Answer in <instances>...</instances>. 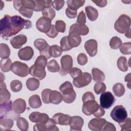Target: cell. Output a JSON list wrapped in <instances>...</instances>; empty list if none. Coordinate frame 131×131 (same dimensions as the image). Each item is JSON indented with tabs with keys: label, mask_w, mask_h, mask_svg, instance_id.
Listing matches in <instances>:
<instances>
[{
	"label": "cell",
	"mask_w": 131,
	"mask_h": 131,
	"mask_svg": "<svg viewBox=\"0 0 131 131\" xmlns=\"http://www.w3.org/2000/svg\"><path fill=\"white\" fill-rule=\"evenodd\" d=\"M23 87L22 83L18 80H13L10 83V88L14 92H19Z\"/></svg>",
	"instance_id": "44"
},
{
	"label": "cell",
	"mask_w": 131,
	"mask_h": 131,
	"mask_svg": "<svg viewBox=\"0 0 131 131\" xmlns=\"http://www.w3.org/2000/svg\"><path fill=\"white\" fill-rule=\"evenodd\" d=\"M11 60L9 58L2 59L0 61L1 70L4 72H8L11 70L12 67Z\"/></svg>",
	"instance_id": "29"
},
{
	"label": "cell",
	"mask_w": 131,
	"mask_h": 131,
	"mask_svg": "<svg viewBox=\"0 0 131 131\" xmlns=\"http://www.w3.org/2000/svg\"><path fill=\"white\" fill-rule=\"evenodd\" d=\"M113 91L117 97H121L125 93V88L122 83H117L113 86Z\"/></svg>",
	"instance_id": "37"
},
{
	"label": "cell",
	"mask_w": 131,
	"mask_h": 131,
	"mask_svg": "<svg viewBox=\"0 0 131 131\" xmlns=\"http://www.w3.org/2000/svg\"><path fill=\"white\" fill-rule=\"evenodd\" d=\"M59 90L60 92L62 93V95L69 94L74 91L73 86L72 83L68 81H67L63 83L60 86Z\"/></svg>",
	"instance_id": "35"
},
{
	"label": "cell",
	"mask_w": 131,
	"mask_h": 131,
	"mask_svg": "<svg viewBox=\"0 0 131 131\" xmlns=\"http://www.w3.org/2000/svg\"><path fill=\"white\" fill-rule=\"evenodd\" d=\"M47 68L49 72L52 73L59 72L60 70L59 64L54 59H52L49 61L47 64Z\"/></svg>",
	"instance_id": "39"
},
{
	"label": "cell",
	"mask_w": 131,
	"mask_h": 131,
	"mask_svg": "<svg viewBox=\"0 0 131 131\" xmlns=\"http://www.w3.org/2000/svg\"><path fill=\"white\" fill-rule=\"evenodd\" d=\"M14 123L12 119L10 118H1L0 126L2 131L9 130L11 129L13 126Z\"/></svg>",
	"instance_id": "25"
},
{
	"label": "cell",
	"mask_w": 131,
	"mask_h": 131,
	"mask_svg": "<svg viewBox=\"0 0 131 131\" xmlns=\"http://www.w3.org/2000/svg\"><path fill=\"white\" fill-rule=\"evenodd\" d=\"M68 39L70 46L73 48L78 47L81 43V38L80 36L70 35L68 36Z\"/></svg>",
	"instance_id": "33"
},
{
	"label": "cell",
	"mask_w": 131,
	"mask_h": 131,
	"mask_svg": "<svg viewBox=\"0 0 131 131\" xmlns=\"http://www.w3.org/2000/svg\"><path fill=\"white\" fill-rule=\"evenodd\" d=\"M71 117L69 115L58 113L55 114L52 117V118L55 121L56 124L61 125H69Z\"/></svg>",
	"instance_id": "19"
},
{
	"label": "cell",
	"mask_w": 131,
	"mask_h": 131,
	"mask_svg": "<svg viewBox=\"0 0 131 131\" xmlns=\"http://www.w3.org/2000/svg\"><path fill=\"white\" fill-rule=\"evenodd\" d=\"M92 2L94 3L97 6L99 7H105L107 4V1L106 0H96V1H92Z\"/></svg>",
	"instance_id": "61"
},
{
	"label": "cell",
	"mask_w": 131,
	"mask_h": 131,
	"mask_svg": "<svg viewBox=\"0 0 131 131\" xmlns=\"http://www.w3.org/2000/svg\"><path fill=\"white\" fill-rule=\"evenodd\" d=\"M51 91V90L49 89H44L41 92V97L42 101L44 103H49V95Z\"/></svg>",
	"instance_id": "51"
},
{
	"label": "cell",
	"mask_w": 131,
	"mask_h": 131,
	"mask_svg": "<svg viewBox=\"0 0 131 131\" xmlns=\"http://www.w3.org/2000/svg\"><path fill=\"white\" fill-rule=\"evenodd\" d=\"M101 130H109V131H116V129L115 125L109 122L106 121L104 124Z\"/></svg>",
	"instance_id": "58"
},
{
	"label": "cell",
	"mask_w": 131,
	"mask_h": 131,
	"mask_svg": "<svg viewBox=\"0 0 131 131\" xmlns=\"http://www.w3.org/2000/svg\"><path fill=\"white\" fill-rule=\"evenodd\" d=\"M87 16L91 21H95L98 16V12L96 9L92 6H89L85 8Z\"/></svg>",
	"instance_id": "26"
},
{
	"label": "cell",
	"mask_w": 131,
	"mask_h": 131,
	"mask_svg": "<svg viewBox=\"0 0 131 131\" xmlns=\"http://www.w3.org/2000/svg\"><path fill=\"white\" fill-rule=\"evenodd\" d=\"M131 73H128L127 75L125 76V81L127 82V86L128 89H130V82H131V76H130Z\"/></svg>",
	"instance_id": "62"
},
{
	"label": "cell",
	"mask_w": 131,
	"mask_h": 131,
	"mask_svg": "<svg viewBox=\"0 0 131 131\" xmlns=\"http://www.w3.org/2000/svg\"><path fill=\"white\" fill-rule=\"evenodd\" d=\"M63 100L62 95L61 94L57 91H51L49 95V102L54 104H58L61 102Z\"/></svg>",
	"instance_id": "23"
},
{
	"label": "cell",
	"mask_w": 131,
	"mask_h": 131,
	"mask_svg": "<svg viewBox=\"0 0 131 131\" xmlns=\"http://www.w3.org/2000/svg\"><path fill=\"white\" fill-rule=\"evenodd\" d=\"M55 28L58 32L61 33L64 32L66 30V25L64 21L62 20H57L55 22Z\"/></svg>",
	"instance_id": "50"
},
{
	"label": "cell",
	"mask_w": 131,
	"mask_h": 131,
	"mask_svg": "<svg viewBox=\"0 0 131 131\" xmlns=\"http://www.w3.org/2000/svg\"><path fill=\"white\" fill-rule=\"evenodd\" d=\"M117 64L118 69L120 71L122 72H126L127 71L128 67V61L125 57H120L117 60Z\"/></svg>",
	"instance_id": "32"
},
{
	"label": "cell",
	"mask_w": 131,
	"mask_h": 131,
	"mask_svg": "<svg viewBox=\"0 0 131 131\" xmlns=\"http://www.w3.org/2000/svg\"><path fill=\"white\" fill-rule=\"evenodd\" d=\"M29 118L30 120L34 123H45L46 122L49 118L47 114L45 113H41L38 112H34L31 113Z\"/></svg>",
	"instance_id": "16"
},
{
	"label": "cell",
	"mask_w": 131,
	"mask_h": 131,
	"mask_svg": "<svg viewBox=\"0 0 131 131\" xmlns=\"http://www.w3.org/2000/svg\"><path fill=\"white\" fill-rule=\"evenodd\" d=\"M84 123L83 118L78 116H75L71 117L69 125L70 126V130L80 131Z\"/></svg>",
	"instance_id": "13"
},
{
	"label": "cell",
	"mask_w": 131,
	"mask_h": 131,
	"mask_svg": "<svg viewBox=\"0 0 131 131\" xmlns=\"http://www.w3.org/2000/svg\"><path fill=\"white\" fill-rule=\"evenodd\" d=\"M106 87L104 83L102 82H97L94 86V90L96 94L99 95L105 92Z\"/></svg>",
	"instance_id": "45"
},
{
	"label": "cell",
	"mask_w": 131,
	"mask_h": 131,
	"mask_svg": "<svg viewBox=\"0 0 131 131\" xmlns=\"http://www.w3.org/2000/svg\"><path fill=\"white\" fill-rule=\"evenodd\" d=\"M10 55V50L8 46L4 43L0 44V57L2 59L9 58Z\"/></svg>",
	"instance_id": "36"
},
{
	"label": "cell",
	"mask_w": 131,
	"mask_h": 131,
	"mask_svg": "<svg viewBox=\"0 0 131 131\" xmlns=\"http://www.w3.org/2000/svg\"><path fill=\"white\" fill-rule=\"evenodd\" d=\"M125 36L126 37H128V38H130V29L129 28L127 31V32L125 33Z\"/></svg>",
	"instance_id": "63"
},
{
	"label": "cell",
	"mask_w": 131,
	"mask_h": 131,
	"mask_svg": "<svg viewBox=\"0 0 131 131\" xmlns=\"http://www.w3.org/2000/svg\"><path fill=\"white\" fill-rule=\"evenodd\" d=\"M84 0H68L67 1L68 8L74 10L78 9L84 5Z\"/></svg>",
	"instance_id": "31"
},
{
	"label": "cell",
	"mask_w": 131,
	"mask_h": 131,
	"mask_svg": "<svg viewBox=\"0 0 131 131\" xmlns=\"http://www.w3.org/2000/svg\"><path fill=\"white\" fill-rule=\"evenodd\" d=\"M115 101V98L110 92L103 93L100 97V106L106 109H108L112 106Z\"/></svg>",
	"instance_id": "8"
},
{
	"label": "cell",
	"mask_w": 131,
	"mask_h": 131,
	"mask_svg": "<svg viewBox=\"0 0 131 131\" xmlns=\"http://www.w3.org/2000/svg\"><path fill=\"white\" fill-rule=\"evenodd\" d=\"M121 131H130L131 130V120L130 118H127L124 121L119 123Z\"/></svg>",
	"instance_id": "49"
},
{
	"label": "cell",
	"mask_w": 131,
	"mask_h": 131,
	"mask_svg": "<svg viewBox=\"0 0 131 131\" xmlns=\"http://www.w3.org/2000/svg\"><path fill=\"white\" fill-rule=\"evenodd\" d=\"M11 71L15 75L21 77H24L29 74L30 68L26 63L16 61L12 64Z\"/></svg>",
	"instance_id": "5"
},
{
	"label": "cell",
	"mask_w": 131,
	"mask_h": 131,
	"mask_svg": "<svg viewBox=\"0 0 131 131\" xmlns=\"http://www.w3.org/2000/svg\"><path fill=\"white\" fill-rule=\"evenodd\" d=\"M47 64V59L45 56L43 55L38 56L34 64L30 68L29 74L39 80H42L46 76L45 68Z\"/></svg>",
	"instance_id": "2"
},
{
	"label": "cell",
	"mask_w": 131,
	"mask_h": 131,
	"mask_svg": "<svg viewBox=\"0 0 131 131\" xmlns=\"http://www.w3.org/2000/svg\"><path fill=\"white\" fill-rule=\"evenodd\" d=\"M61 69L60 70V74L62 76H65L69 73L73 66V58L71 55H63L60 59Z\"/></svg>",
	"instance_id": "6"
},
{
	"label": "cell",
	"mask_w": 131,
	"mask_h": 131,
	"mask_svg": "<svg viewBox=\"0 0 131 131\" xmlns=\"http://www.w3.org/2000/svg\"><path fill=\"white\" fill-rule=\"evenodd\" d=\"M35 6L34 11H42L46 8H50L52 5V1L47 0H40V1H34Z\"/></svg>",
	"instance_id": "22"
},
{
	"label": "cell",
	"mask_w": 131,
	"mask_h": 131,
	"mask_svg": "<svg viewBox=\"0 0 131 131\" xmlns=\"http://www.w3.org/2000/svg\"><path fill=\"white\" fill-rule=\"evenodd\" d=\"M92 74L93 80L97 82H102L105 79L104 73L98 68H94L92 70Z\"/></svg>",
	"instance_id": "28"
},
{
	"label": "cell",
	"mask_w": 131,
	"mask_h": 131,
	"mask_svg": "<svg viewBox=\"0 0 131 131\" xmlns=\"http://www.w3.org/2000/svg\"><path fill=\"white\" fill-rule=\"evenodd\" d=\"M28 103L29 106L33 108H39L42 105L40 98L38 95H33L31 96L29 99Z\"/></svg>",
	"instance_id": "27"
},
{
	"label": "cell",
	"mask_w": 131,
	"mask_h": 131,
	"mask_svg": "<svg viewBox=\"0 0 131 131\" xmlns=\"http://www.w3.org/2000/svg\"><path fill=\"white\" fill-rule=\"evenodd\" d=\"M1 82H3V80H5V76L2 73H1Z\"/></svg>",
	"instance_id": "64"
},
{
	"label": "cell",
	"mask_w": 131,
	"mask_h": 131,
	"mask_svg": "<svg viewBox=\"0 0 131 131\" xmlns=\"http://www.w3.org/2000/svg\"><path fill=\"white\" fill-rule=\"evenodd\" d=\"M58 31H57L55 26L54 25H52L50 30L46 33V35L50 38H55L58 35Z\"/></svg>",
	"instance_id": "56"
},
{
	"label": "cell",
	"mask_w": 131,
	"mask_h": 131,
	"mask_svg": "<svg viewBox=\"0 0 131 131\" xmlns=\"http://www.w3.org/2000/svg\"><path fill=\"white\" fill-rule=\"evenodd\" d=\"M42 14L43 17L48 18L51 20H53L55 16V11L53 9L50 8H46L42 10Z\"/></svg>",
	"instance_id": "41"
},
{
	"label": "cell",
	"mask_w": 131,
	"mask_h": 131,
	"mask_svg": "<svg viewBox=\"0 0 131 131\" xmlns=\"http://www.w3.org/2000/svg\"><path fill=\"white\" fill-rule=\"evenodd\" d=\"M33 130L34 131H46L45 123H37L34 125Z\"/></svg>",
	"instance_id": "60"
},
{
	"label": "cell",
	"mask_w": 131,
	"mask_h": 131,
	"mask_svg": "<svg viewBox=\"0 0 131 131\" xmlns=\"http://www.w3.org/2000/svg\"><path fill=\"white\" fill-rule=\"evenodd\" d=\"M62 50L61 47L57 45H54L50 47L49 48V54L51 57L57 58L59 57L62 52Z\"/></svg>",
	"instance_id": "34"
},
{
	"label": "cell",
	"mask_w": 131,
	"mask_h": 131,
	"mask_svg": "<svg viewBox=\"0 0 131 131\" xmlns=\"http://www.w3.org/2000/svg\"><path fill=\"white\" fill-rule=\"evenodd\" d=\"M63 100L64 102L67 103H72L75 99L76 97V94L74 90L71 93L66 94V95H62Z\"/></svg>",
	"instance_id": "46"
},
{
	"label": "cell",
	"mask_w": 131,
	"mask_h": 131,
	"mask_svg": "<svg viewBox=\"0 0 131 131\" xmlns=\"http://www.w3.org/2000/svg\"><path fill=\"white\" fill-rule=\"evenodd\" d=\"M82 100L83 103H84L86 101H91V100H95V96L94 94L91 92H85L82 96Z\"/></svg>",
	"instance_id": "55"
},
{
	"label": "cell",
	"mask_w": 131,
	"mask_h": 131,
	"mask_svg": "<svg viewBox=\"0 0 131 131\" xmlns=\"http://www.w3.org/2000/svg\"><path fill=\"white\" fill-rule=\"evenodd\" d=\"M64 1L63 0H56L53 1L52 6L56 10H59L64 6Z\"/></svg>",
	"instance_id": "57"
},
{
	"label": "cell",
	"mask_w": 131,
	"mask_h": 131,
	"mask_svg": "<svg viewBox=\"0 0 131 131\" xmlns=\"http://www.w3.org/2000/svg\"><path fill=\"white\" fill-rule=\"evenodd\" d=\"M26 86L28 89L31 91L37 90L39 86V81L37 78H29L26 81Z\"/></svg>",
	"instance_id": "30"
},
{
	"label": "cell",
	"mask_w": 131,
	"mask_h": 131,
	"mask_svg": "<svg viewBox=\"0 0 131 131\" xmlns=\"http://www.w3.org/2000/svg\"><path fill=\"white\" fill-rule=\"evenodd\" d=\"M130 18L126 14H121L117 19L114 24L115 29L119 33H125L129 29Z\"/></svg>",
	"instance_id": "3"
},
{
	"label": "cell",
	"mask_w": 131,
	"mask_h": 131,
	"mask_svg": "<svg viewBox=\"0 0 131 131\" xmlns=\"http://www.w3.org/2000/svg\"><path fill=\"white\" fill-rule=\"evenodd\" d=\"M69 73L70 74L71 77L73 79H75L80 76L82 74V72L78 68H73L71 69Z\"/></svg>",
	"instance_id": "52"
},
{
	"label": "cell",
	"mask_w": 131,
	"mask_h": 131,
	"mask_svg": "<svg viewBox=\"0 0 131 131\" xmlns=\"http://www.w3.org/2000/svg\"><path fill=\"white\" fill-rule=\"evenodd\" d=\"M120 52L125 55L131 54V42H124L122 44L120 48Z\"/></svg>",
	"instance_id": "48"
},
{
	"label": "cell",
	"mask_w": 131,
	"mask_h": 131,
	"mask_svg": "<svg viewBox=\"0 0 131 131\" xmlns=\"http://www.w3.org/2000/svg\"><path fill=\"white\" fill-rule=\"evenodd\" d=\"M13 6L15 9L18 11L19 13L23 16L28 18H30L32 17L33 10L32 9L24 7L21 5V0L14 1Z\"/></svg>",
	"instance_id": "12"
},
{
	"label": "cell",
	"mask_w": 131,
	"mask_h": 131,
	"mask_svg": "<svg viewBox=\"0 0 131 131\" xmlns=\"http://www.w3.org/2000/svg\"><path fill=\"white\" fill-rule=\"evenodd\" d=\"M12 109V103L11 101H8L1 103V118L4 117Z\"/></svg>",
	"instance_id": "24"
},
{
	"label": "cell",
	"mask_w": 131,
	"mask_h": 131,
	"mask_svg": "<svg viewBox=\"0 0 131 131\" xmlns=\"http://www.w3.org/2000/svg\"><path fill=\"white\" fill-rule=\"evenodd\" d=\"M77 62L81 66L85 64L88 62V57L84 53H80L77 58Z\"/></svg>",
	"instance_id": "53"
},
{
	"label": "cell",
	"mask_w": 131,
	"mask_h": 131,
	"mask_svg": "<svg viewBox=\"0 0 131 131\" xmlns=\"http://www.w3.org/2000/svg\"><path fill=\"white\" fill-rule=\"evenodd\" d=\"M27 41V37L23 34H19L10 39V43L14 49H20Z\"/></svg>",
	"instance_id": "17"
},
{
	"label": "cell",
	"mask_w": 131,
	"mask_h": 131,
	"mask_svg": "<svg viewBox=\"0 0 131 131\" xmlns=\"http://www.w3.org/2000/svg\"><path fill=\"white\" fill-rule=\"evenodd\" d=\"M106 121L104 118H94L89 121L88 127L92 130H101Z\"/></svg>",
	"instance_id": "15"
},
{
	"label": "cell",
	"mask_w": 131,
	"mask_h": 131,
	"mask_svg": "<svg viewBox=\"0 0 131 131\" xmlns=\"http://www.w3.org/2000/svg\"><path fill=\"white\" fill-rule=\"evenodd\" d=\"M11 97L10 93L7 89L6 84L4 82H1L0 84V102L8 101Z\"/></svg>",
	"instance_id": "21"
},
{
	"label": "cell",
	"mask_w": 131,
	"mask_h": 131,
	"mask_svg": "<svg viewBox=\"0 0 131 131\" xmlns=\"http://www.w3.org/2000/svg\"><path fill=\"white\" fill-rule=\"evenodd\" d=\"M34 55L33 49L29 46L24 47L20 49L18 52V56L20 60H29Z\"/></svg>",
	"instance_id": "18"
},
{
	"label": "cell",
	"mask_w": 131,
	"mask_h": 131,
	"mask_svg": "<svg viewBox=\"0 0 131 131\" xmlns=\"http://www.w3.org/2000/svg\"><path fill=\"white\" fill-rule=\"evenodd\" d=\"M34 45L39 51L40 55L45 56L47 59L51 58L49 54L50 47L47 42L42 38H38L34 41Z\"/></svg>",
	"instance_id": "7"
},
{
	"label": "cell",
	"mask_w": 131,
	"mask_h": 131,
	"mask_svg": "<svg viewBox=\"0 0 131 131\" xmlns=\"http://www.w3.org/2000/svg\"><path fill=\"white\" fill-rule=\"evenodd\" d=\"M32 27L31 21L25 19L19 15H5L0 21L1 36L6 38L17 34L23 29H30Z\"/></svg>",
	"instance_id": "1"
},
{
	"label": "cell",
	"mask_w": 131,
	"mask_h": 131,
	"mask_svg": "<svg viewBox=\"0 0 131 131\" xmlns=\"http://www.w3.org/2000/svg\"><path fill=\"white\" fill-rule=\"evenodd\" d=\"M26 109V101L21 98L15 100L12 104V110L15 113L21 114L23 113Z\"/></svg>",
	"instance_id": "20"
},
{
	"label": "cell",
	"mask_w": 131,
	"mask_h": 131,
	"mask_svg": "<svg viewBox=\"0 0 131 131\" xmlns=\"http://www.w3.org/2000/svg\"><path fill=\"white\" fill-rule=\"evenodd\" d=\"M84 48L91 57L95 56L97 53L98 45L95 39H91L86 41L84 43Z\"/></svg>",
	"instance_id": "14"
},
{
	"label": "cell",
	"mask_w": 131,
	"mask_h": 131,
	"mask_svg": "<svg viewBox=\"0 0 131 131\" xmlns=\"http://www.w3.org/2000/svg\"><path fill=\"white\" fill-rule=\"evenodd\" d=\"M51 20L48 18L40 17L36 22V27L40 32L47 33L51 29Z\"/></svg>",
	"instance_id": "11"
},
{
	"label": "cell",
	"mask_w": 131,
	"mask_h": 131,
	"mask_svg": "<svg viewBox=\"0 0 131 131\" xmlns=\"http://www.w3.org/2000/svg\"><path fill=\"white\" fill-rule=\"evenodd\" d=\"M110 116L113 120L119 123L127 119V113L123 105H119L114 107L111 112Z\"/></svg>",
	"instance_id": "4"
},
{
	"label": "cell",
	"mask_w": 131,
	"mask_h": 131,
	"mask_svg": "<svg viewBox=\"0 0 131 131\" xmlns=\"http://www.w3.org/2000/svg\"><path fill=\"white\" fill-rule=\"evenodd\" d=\"M60 43L61 48L63 51H67L72 49V48L69 45L68 39V36L63 37L60 40Z\"/></svg>",
	"instance_id": "47"
},
{
	"label": "cell",
	"mask_w": 131,
	"mask_h": 131,
	"mask_svg": "<svg viewBox=\"0 0 131 131\" xmlns=\"http://www.w3.org/2000/svg\"><path fill=\"white\" fill-rule=\"evenodd\" d=\"M86 23V16L85 14L83 11H81L79 12L77 19V24L82 25H85Z\"/></svg>",
	"instance_id": "54"
},
{
	"label": "cell",
	"mask_w": 131,
	"mask_h": 131,
	"mask_svg": "<svg viewBox=\"0 0 131 131\" xmlns=\"http://www.w3.org/2000/svg\"><path fill=\"white\" fill-rule=\"evenodd\" d=\"M122 45L121 39L117 36L113 37L110 41V46L113 49H118Z\"/></svg>",
	"instance_id": "43"
},
{
	"label": "cell",
	"mask_w": 131,
	"mask_h": 131,
	"mask_svg": "<svg viewBox=\"0 0 131 131\" xmlns=\"http://www.w3.org/2000/svg\"><path fill=\"white\" fill-rule=\"evenodd\" d=\"M16 124L18 128L21 131H26L28 129V122L26 119L23 117L17 118L16 120Z\"/></svg>",
	"instance_id": "38"
},
{
	"label": "cell",
	"mask_w": 131,
	"mask_h": 131,
	"mask_svg": "<svg viewBox=\"0 0 131 131\" xmlns=\"http://www.w3.org/2000/svg\"><path fill=\"white\" fill-rule=\"evenodd\" d=\"M45 125L47 130L56 131L59 130L58 128L56 125V123L53 118H49L48 120L45 122Z\"/></svg>",
	"instance_id": "42"
},
{
	"label": "cell",
	"mask_w": 131,
	"mask_h": 131,
	"mask_svg": "<svg viewBox=\"0 0 131 131\" xmlns=\"http://www.w3.org/2000/svg\"><path fill=\"white\" fill-rule=\"evenodd\" d=\"M91 81L92 76L91 74L88 72H84L79 77L73 79V83L75 87L80 88L88 85L91 83Z\"/></svg>",
	"instance_id": "9"
},
{
	"label": "cell",
	"mask_w": 131,
	"mask_h": 131,
	"mask_svg": "<svg viewBox=\"0 0 131 131\" xmlns=\"http://www.w3.org/2000/svg\"><path fill=\"white\" fill-rule=\"evenodd\" d=\"M81 33V25L75 23L72 25L69 29V34L70 35H76V36H80Z\"/></svg>",
	"instance_id": "40"
},
{
	"label": "cell",
	"mask_w": 131,
	"mask_h": 131,
	"mask_svg": "<svg viewBox=\"0 0 131 131\" xmlns=\"http://www.w3.org/2000/svg\"><path fill=\"white\" fill-rule=\"evenodd\" d=\"M100 105L95 100H91L83 103L82 111L86 116L94 115L98 110Z\"/></svg>",
	"instance_id": "10"
},
{
	"label": "cell",
	"mask_w": 131,
	"mask_h": 131,
	"mask_svg": "<svg viewBox=\"0 0 131 131\" xmlns=\"http://www.w3.org/2000/svg\"><path fill=\"white\" fill-rule=\"evenodd\" d=\"M66 14L68 18H74L77 16V10H72L69 8H67L66 10Z\"/></svg>",
	"instance_id": "59"
}]
</instances>
